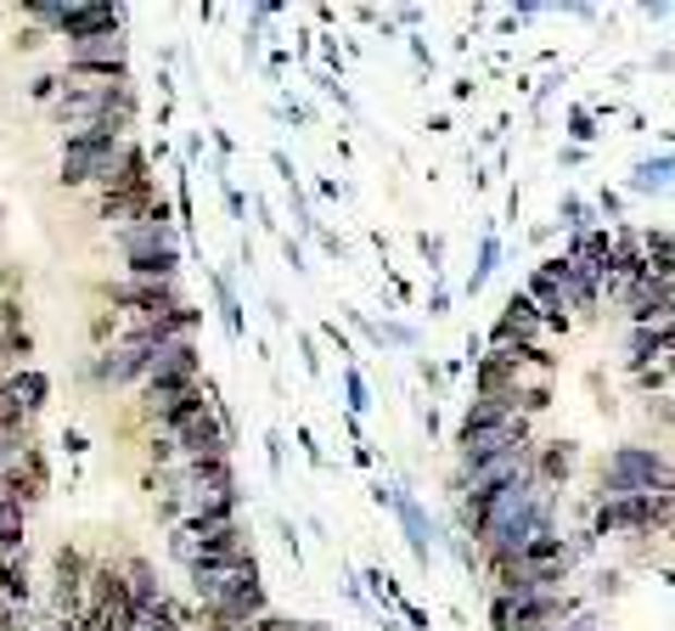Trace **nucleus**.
Masks as SVG:
<instances>
[{
	"label": "nucleus",
	"instance_id": "1",
	"mask_svg": "<svg viewBox=\"0 0 675 631\" xmlns=\"http://www.w3.org/2000/svg\"><path fill=\"white\" fill-rule=\"evenodd\" d=\"M90 553L79 542H62L51 553V586H46V620H85V581H90Z\"/></svg>",
	"mask_w": 675,
	"mask_h": 631
},
{
	"label": "nucleus",
	"instance_id": "2",
	"mask_svg": "<svg viewBox=\"0 0 675 631\" xmlns=\"http://www.w3.org/2000/svg\"><path fill=\"white\" fill-rule=\"evenodd\" d=\"M124 136H113V130H79V136H62V163H57V186H96L101 175L113 170Z\"/></svg>",
	"mask_w": 675,
	"mask_h": 631
},
{
	"label": "nucleus",
	"instance_id": "3",
	"mask_svg": "<svg viewBox=\"0 0 675 631\" xmlns=\"http://www.w3.org/2000/svg\"><path fill=\"white\" fill-rule=\"evenodd\" d=\"M670 480H675V469L648 446H619L602 462V496H653Z\"/></svg>",
	"mask_w": 675,
	"mask_h": 631
},
{
	"label": "nucleus",
	"instance_id": "4",
	"mask_svg": "<svg viewBox=\"0 0 675 631\" xmlns=\"http://www.w3.org/2000/svg\"><path fill=\"white\" fill-rule=\"evenodd\" d=\"M96 293H101V305L124 311V321H163L169 311H181V305H186L181 282H135V277H108V282H96Z\"/></svg>",
	"mask_w": 675,
	"mask_h": 631
},
{
	"label": "nucleus",
	"instance_id": "5",
	"mask_svg": "<svg viewBox=\"0 0 675 631\" xmlns=\"http://www.w3.org/2000/svg\"><path fill=\"white\" fill-rule=\"evenodd\" d=\"M580 609V597H490V631H557L568 626Z\"/></svg>",
	"mask_w": 675,
	"mask_h": 631
},
{
	"label": "nucleus",
	"instance_id": "6",
	"mask_svg": "<svg viewBox=\"0 0 675 631\" xmlns=\"http://www.w3.org/2000/svg\"><path fill=\"white\" fill-rule=\"evenodd\" d=\"M62 74H96V80H130V35H96L62 46Z\"/></svg>",
	"mask_w": 675,
	"mask_h": 631
},
{
	"label": "nucleus",
	"instance_id": "7",
	"mask_svg": "<svg viewBox=\"0 0 675 631\" xmlns=\"http://www.w3.org/2000/svg\"><path fill=\"white\" fill-rule=\"evenodd\" d=\"M130 28V7H101V0H62L57 12V40H96V35H124Z\"/></svg>",
	"mask_w": 675,
	"mask_h": 631
},
{
	"label": "nucleus",
	"instance_id": "8",
	"mask_svg": "<svg viewBox=\"0 0 675 631\" xmlns=\"http://www.w3.org/2000/svg\"><path fill=\"white\" fill-rule=\"evenodd\" d=\"M591 536H653V496H602L591 508Z\"/></svg>",
	"mask_w": 675,
	"mask_h": 631
},
{
	"label": "nucleus",
	"instance_id": "9",
	"mask_svg": "<svg viewBox=\"0 0 675 631\" xmlns=\"http://www.w3.org/2000/svg\"><path fill=\"white\" fill-rule=\"evenodd\" d=\"M547 316L535 311V299L529 293H513L501 305L495 327H490V344H518V350H547Z\"/></svg>",
	"mask_w": 675,
	"mask_h": 631
},
{
	"label": "nucleus",
	"instance_id": "10",
	"mask_svg": "<svg viewBox=\"0 0 675 631\" xmlns=\"http://www.w3.org/2000/svg\"><path fill=\"white\" fill-rule=\"evenodd\" d=\"M0 485H7L12 496H17V502L34 513V508H40L46 502V496H51V457H46V446L40 440H34L17 462H12V469L7 474H0Z\"/></svg>",
	"mask_w": 675,
	"mask_h": 631
},
{
	"label": "nucleus",
	"instance_id": "11",
	"mask_svg": "<svg viewBox=\"0 0 675 631\" xmlns=\"http://www.w3.org/2000/svg\"><path fill=\"white\" fill-rule=\"evenodd\" d=\"M202 378H209V373H202V350H197V339H175V344L158 350L147 384H202Z\"/></svg>",
	"mask_w": 675,
	"mask_h": 631
},
{
	"label": "nucleus",
	"instance_id": "12",
	"mask_svg": "<svg viewBox=\"0 0 675 631\" xmlns=\"http://www.w3.org/2000/svg\"><path fill=\"white\" fill-rule=\"evenodd\" d=\"M119 563H124V586H130V604L142 609V615H152V609L163 604V597H169V586L158 581V563H152V558H142V553H124Z\"/></svg>",
	"mask_w": 675,
	"mask_h": 631
},
{
	"label": "nucleus",
	"instance_id": "13",
	"mask_svg": "<svg viewBox=\"0 0 675 631\" xmlns=\"http://www.w3.org/2000/svg\"><path fill=\"white\" fill-rule=\"evenodd\" d=\"M394 519H400V530H405V542H412V553H417V563H428L433 558V524H428V513H422V502L412 490H400L394 485Z\"/></svg>",
	"mask_w": 675,
	"mask_h": 631
},
{
	"label": "nucleus",
	"instance_id": "14",
	"mask_svg": "<svg viewBox=\"0 0 675 631\" xmlns=\"http://www.w3.org/2000/svg\"><path fill=\"white\" fill-rule=\"evenodd\" d=\"M625 361H630V373L670 361V327H630L625 333Z\"/></svg>",
	"mask_w": 675,
	"mask_h": 631
},
{
	"label": "nucleus",
	"instance_id": "15",
	"mask_svg": "<svg viewBox=\"0 0 675 631\" xmlns=\"http://www.w3.org/2000/svg\"><path fill=\"white\" fill-rule=\"evenodd\" d=\"M209 288H214V311H220L225 339H243V333H248V316H243V299H236L231 271H209Z\"/></svg>",
	"mask_w": 675,
	"mask_h": 631
},
{
	"label": "nucleus",
	"instance_id": "16",
	"mask_svg": "<svg viewBox=\"0 0 675 631\" xmlns=\"http://www.w3.org/2000/svg\"><path fill=\"white\" fill-rule=\"evenodd\" d=\"M7 384H12V401H17L28 417H40V412L51 406V378H46L40 367H17V373H7Z\"/></svg>",
	"mask_w": 675,
	"mask_h": 631
},
{
	"label": "nucleus",
	"instance_id": "17",
	"mask_svg": "<svg viewBox=\"0 0 675 631\" xmlns=\"http://www.w3.org/2000/svg\"><path fill=\"white\" fill-rule=\"evenodd\" d=\"M34 604V575H28V558L23 563H0V609L28 615Z\"/></svg>",
	"mask_w": 675,
	"mask_h": 631
},
{
	"label": "nucleus",
	"instance_id": "18",
	"mask_svg": "<svg viewBox=\"0 0 675 631\" xmlns=\"http://www.w3.org/2000/svg\"><path fill=\"white\" fill-rule=\"evenodd\" d=\"M574 474V446L568 440H552V446H535V480L563 490V480Z\"/></svg>",
	"mask_w": 675,
	"mask_h": 631
},
{
	"label": "nucleus",
	"instance_id": "19",
	"mask_svg": "<svg viewBox=\"0 0 675 631\" xmlns=\"http://www.w3.org/2000/svg\"><path fill=\"white\" fill-rule=\"evenodd\" d=\"M124 311H113V305H96L90 311V321H85V333H90V350H108V344H119L124 339Z\"/></svg>",
	"mask_w": 675,
	"mask_h": 631
},
{
	"label": "nucleus",
	"instance_id": "20",
	"mask_svg": "<svg viewBox=\"0 0 675 631\" xmlns=\"http://www.w3.org/2000/svg\"><path fill=\"white\" fill-rule=\"evenodd\" d=\"M366 406H371V395H366V378H360V367L349 361V367H344V412H349V417H360Z\"/></svg>",
	"mask_w": 675,
	"mask_h": 631
},
{
	"label": "nucleus",
	"instance_id": "21",
	"mask_svg": "<svg viewBox=\"0 0 675 631\" xmlns=\"http://www.w3.org/2000/svg\"><path fill=\"white\" fill-rule=\"evenodd\" d=\"M163 536H169V558H175L181 570H192V563H197V536H192V530L175 524V530H163Z\"/></svg>",
	"mask_w": 675,
	"mask_h": 631
},
{
	"label": "nucleus",
	"instance_id": "22",
	"mask_svg": "<svg viewBox=\"0 0 675 631\" xmlns=\"http://www.w3.org/2000/svg\"><path fill=\"white\" fill-rule=\"evenodd\" d=\"M670 175H675V158H659V163H641L636 170V192H659V186H670Z\"/></svg>",
	"mask_w": 675,
	"mask_h": 631
},
{
	"label": "nucleus",
	"instance_id": "23",
	"mask_svg": "<svg viewBox=\"0 0 675 631\" xmlns=\"http://www.w3.org/2000/svg\"><path fill=\"white\" fill-rule=\"evenodd\" d=\"M287 215H293V226L304 231V238H316V231H321V220L310 215V204H304V186H287Z\"/></svg>",
	"mask_w": 675,
	"mask_h": 631
},
{
	"label": "nucleus",
	"instance_id": "24",
	"mask_svg": "<svg viewBox=\"0 0 675 631\" xmlns=\"http://www.w3.org/2000/svg\"><path fill=\"white\" fill-rule=\"evenodd\" d=\"M259 446H265V469L282 480V469H287V435H282V428H265Z\"/></svg>",
	"mask_w": 675,
	"mask_h": 631
},
{
	"label": "nucleus",
	"instance_id": "25",
	"mask_svg": "<svg viewBox=\"0 0 675 631\" xmlns=\"http://www.w3.org/2000/svg\"><path fill=\"white\" fill-rule=\"evenodd\" d=\"M495 259H501V243H495V238H484V243H479V265H472V282H467L472 293H479V288L490 282V271H495Z\"/></svg>",
	"mask_w": 675,
	"mask_h": 631
},
{
	"label": "nucleus",
	"instance_id": "26",
	"mask_svg": "<svg viewBox=\"0 0 675 631\" xmlns=\"http://www.w3.org/2000/svg\"><path fill=\"white\" fill-rule=\"evenodd\" d=\"M62 96V74H34L28 80V102H40V108H51Z\"/></svg>",
	"mask_w": 675,
	"mask_h": 631
},
{
	"label": "nucleus",
	"instance_id": "27",
	"mask_svg": "<svg viewBox=\"0 0 675 631\" xmlns=\"http://www.w3.org/2000/svg\"><path fill=\"white\" fill-rule=\"evenodd\" d=\"M378 339H383V344H400V350H412V344H417V333H412L405 321H383V327H378Z\"/></svg>",
	"mask_w": 675,
	"mask_h": 631
},
{
	"label": "nucleus",
	"instance_id": "28",
	"mask_svg": "<svg viewBox=\"0 0 675 631\" xmlns=\"http://www.w3.org/2000/svg\"><path fill=\"white\" fill-rule=\"evenodd\" d=\"M220 197H225V215H231V220H248V197L236 192V186H231L225 175H220Z\"/></svg>",
	"mask_w": 675,
	"mask_h": 631
},
{
	"label": "nucleus",
	"instance_id": "29",
	"mask_svg": "<svg viewBox=\"0 0 675 631\" xmlns=\"http://www.w3.org/2000/svg\"><path fill=\"white\" fill-rule=\"evenodd\" d=\"M321 339H327L338 355H344V367H349V355H355V350H349V333H344V327H338V321H321Z\"/></svg>",
	"mask_w": 675,
	"mask_h": 631
},
{
	"label": "nucleus",
	"instance_id": "30",
	"mask_svg": "<svg viewBox=\"0 0 675 631\" xmlns=\"http://www.w3.org/2000/svg\"><path fill=\"white\" fill-rule=\"evenodd\" d=\"M298 446H304V457H310V469H332V457L316 446V435H310V428H298Z\"/></svg>",
	"mask_w": 675,
	"mask_h": 631
},
{
	"label": "nucleus",
	"instance_id": "31",
	"mask_svg": "<svg viewBox=\"0 0 675 631\" xmlns=\"http://www.w3.org/2000/svg\"><path fill=\"white\" fill-rule=\"evenodd\" d=\"M568 136H574V142H591V136H597V130H591V113H586V108H574V113H568Z\"/></svg>",
	"mask_w": 675,
	"mask_h": 631
},
{
	"label": "nucleus",
	"instance_id": "32",
	"mask_svg": "<svg viewBox=\"0 0 675 631\" xmlns=\"http://www.w3.org/2000/svg\"><path fill=\"white\" fill-rule=\"evenodd\" d=\"M46 40H51L46 28H34V23H28V28H17V40H12V46H17V51H40Z\"/></svg>",
	"mask_w": 675,
	"mask_h": 631
},
{
	"label": "nucleus",
	"instance_id": "33",
	"mask_svg": "<svg viewBox=\"0 0 675 631\" xmlns=\"http://www.w3.org/2000/svg\"><path fill=\"white\" fill-rule=\"evenodd\" d=\"M277 536H282V547H287V558L298 563V558H304V553H298V524H293V519H277Z\"/></svg>",
	"mask_w": 675,
	"mask_h": 631
},
{
	"label": "nucleus",
	"instance_id": "34",
	"mask_svg": "<svg viewBox=\"0 0 675 631\" xmlns=\"http://www.w3.org/2000/svg\"><path fill=\"white\" fill-rule=\"evenodd\" d=\"M270 163H277V175H282V186H298V170H293V158H287L282 147H270Z\"/></svg>",
	"mask_w": 675,
	"mask_h": 631
},
{
	"label": "nucleus",
	"instance_id": "35",
	"mask_svg": "<svg viewBox=\"0 0 675 631\" xmlns=\"http://www.w3.org/2000/svg\"><path fill=\"white\" fill-rule=\"evenodd\" d=\"M282 259H287V271H310V265H304V243L298 238H282Z\"/></svg>",
	"mask_w": 675,
	"mask_h": 631
},
{
	"label": "nucleus",
	"instance_id": "36",
	"mask_svg": "<svg viewBox=\"0 0 675 631\" xmlns=\"http://www.w3.org/2000/svg\"><path fill=\"white\" fill-rule=\"evenodd\" d=\"M563 220H568L574 231H591V226H586V204H580V197H563Z\"/></svg>",
	"mask_w": 675,
	"mask_h": 631
},
{
	"label": "nucleus",
	"instance_id": "37",
	"mask_svg": "<svg viewBox=\"0 0 675 631\" xmlns=\"http://www.w3.org/2000/svg\"><path fill=\"white\" fill-rule=\"evenodd\" d=\"M298 350H304V373H310V378H321V355H316V339L304 333V339H298Z\"/></svg>",
	"mask_w": 675,
	"mask_h": 631
},
{
	"label": "nucleus",
	"instance_id": "38",
	"mask_svg": "<svg viewBox=\"0 0 675 631\" xmlns=\"http://www.w3.org/2000/svg\"><path fill=\"white\" fill-rule=\"evenodd\" d=\"M62 451H68V457H85V451H90V440L79 435V428H62Z\"/></svg>",
	"mask_w": 675,
	"mask_h": 631
},
{
	"label": "nucleus",
	"instance_id": "39",
	"mask_svg": "<svg viewBox=\"0 0 675 631\" xmlns=\"http://www.w3.org/2000/svg\"><path fill=\"white\" fill-rule=\"evenodd\" d=\"M417 248H422V259H428V271L445 259V243H439V238H417Z\"/></svg>",
	"mask_w": 675,
	"mask_h": 631
},
{
	"label": "nucleus",
	"instance_id": "40",
	"mask_svg": "<svg viewBox=\"0 0 675 631\" xmlns=\"http://www.w3.org/2000/svg\"><path fill=\"white\" fill-rule=\"evenodd\" d=\"M265 74H270V80H282V74H287V51H282V46L265 57Z\"/></svg>",
	"mask_w": 675,
	"mask_h": 631
},
{
	"label": "nucleus",
	"instance_id": "41",
	"mask_svg": "<svg viewBox=\"0 0 675 631\" xmlns=\"http://www.w3.org/2000/svg\"><path fill=\"white\" fill-rule=\"evenodd\" d=\"M209 142H214V153H220V158H231V153H236V142H231V130H209Z\"/></svg>",
	"mask_w": 675,
	"mask_h": 631
},
{
	"label": "nucleus",
	"instance_id": "42",
	"mask_svg": "<svg viewBox=\"0 0 675 631\" xmlns=\"http://www.w3.org/2000/svg\"><path fill=\"white\" fill-rule=\"evenodd\" d=\"M316 243H321L332 259H344V238H332V231H316Z\"/></svg>",
	"mask_w": 675,
	"mask_h": 631
},
{
	"label": "nucleus",
	"instance_id": "43",
	"mask_svg": "<svg viewBox=\"0 0 675 631\" xmlns=\"http://www.w3.org/2000/svg\"><path fill=\"white\" fill-rule=\"evenodd\" d=\"M181 153H186V163H197V158H202V136H197V130H192V136L181 142Z\"/></svg>",
	"mask_w": 675,
	"mask_h": 631
},
{
	"label": "nucleus",
	"instance_id": "44",
	"mask_svg": "<svg viewBox=\"0 0 675 631\" xmlns=\"http://www.w3.org/2000/svg\"><path fill=\"white\" fill-rule=\"evenodd\" d=\"M400 615H405V620H412V626H417V631H428V615H422V609H417V604H400Z\"/></svg>",
	"mask_w": 675,
	"mask_h": 631
},
{
	"label": "nucleus",
	"instance_id": "45",
	"mask_svg": "<svg viewBox=\"0 0 675 631\" xmlns=\"http://www.w3.org/2000/svg\"><path fill=\"white\" fill-rule=\"evenodd\" d=\"M310 631H338V626H327V620H310Z\"/></svg>",
	"mask_w": 675,
	"mask_h": 631
},
{
	"label": "nucleus",
	"instance_id": "46",
	"mask_svg": "<svg viewBox=\"0 0 675 631\" xmlns=\"http://www.w3.org/2000/svg\"><path fill=\"white\" fill-rule=\"evenodd\" d=\"M557 631H574V620H568V626H557Z\"/></svg>",
	"mask_w": 675,
	"mask_h": 631
}]
</instances>
